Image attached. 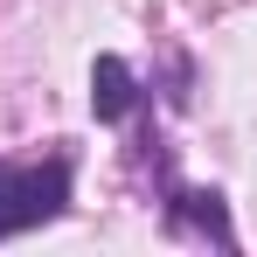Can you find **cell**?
Here are the masks:
<instances>
[{"mask_svg": "<svg viewBox=\"0 0 257 257\" xmlns=\"http://www.w3.org/2000/svg\"><path fill=\"white\" fill-rule=\"evenodd\" d=\"M167 229H202V236H215V250H236V229H229V209L215 188H174Z\"/></svg>", "mask_w": 257, "mask_h": 257, "instance_id": "3", "label": "cell"}, {"mask_svg": "<svg viewBox=\"0 0 257 257\" xmlns=\"http://www.w3.org/2000/svg\"><path fill=\"white\" fill-rule=\"evenodd\" d=\"M139 77H132L125 56H97L90 63V111H97V125H118V118H132L139 111Z\"/></svg>", "mask_w": 257, "mask_h": 257, "instance_id": "2", "label": "cell"}, {"mask_svg": "<svg viewBox=\"0 0 257 257\" xmlns=\"http://www.w3.org/2000/svg\"><path fill=\"white\" fill-rule=\"evenodd\" d=\"M70 188H77V160H70V153H49V160H0V243L56 222V215L70 209Z\"/></svg>", "mask_w": 257, "mask_h": 257, "instance_id": "1", "label": "cell"}]
</instances>
